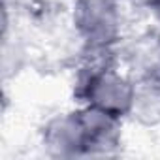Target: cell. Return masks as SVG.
I'll return each mask as SVG.
<instances>
[{
	"label": "cell",
	"instance_id": "1",
	"mask_svg": "<svg viewBox=\"0 0 160 160\" xmlns=\"http://www.w3.org/2000/svg\"><path fill=\"white\" fill-rule=\"evenodd\" d=\"M94 60L81 70L77 81V96L83 106H92L119 119H128L134 96L136 79L121 72L115 62L108 60L111 51H89Z\"/></svg>",
	"mask_w": 160,
	"mask_h": 160
},
{
	"label": "cell",
	"instance_id": "2",
	"mask_svg": "<svg viewBox=\"0 0 160 160\" xmlns=\"http://www.w3.org/2000/svg\"><path fill=\"white\" fill-rule=\"evenodd\" d=\"M72 25L87 51H113L122 36L119 0H73Z\"/></svg>",
	"mask_w": 160,
	"mask_h": 160
},
{
	"label": "cell",
	"instance_id": "3",
	"mask_svg": "<svg viewBox=\"0 0 160 160\" xmlns=\"http://www.w3.org/2000/svg\"><path fill=\"white\" fill-rule=\"evenodd\" d=\"M85 134V156H111L122 145V119L92 106L77 109Z\"/></svg>",
	"mask_w": 160,
	"mask_h": 160
},
{
	"label": "cell",
	"instance_id": "4",
	"mask_svg": "<svg viewBox=\"0 0 160 160\" xmlns=\"http://www.w3.org/2000/svg\"><path fill=\"white\" fill-rule=\"evenodd\" d=\"M42 145L49 156L79 158L85 156V134L79 111H66L51 117L42 130Z\"/></svg>",
	"mask_w": 160,
	"mask_h": 160
},
{
	"label": "cell",
	"instance_id": "5",
	"mask_svg": "<svg viewBox=\"0 0 160 160\" xmlns=\"http://www.w3.org/2000/svg\"><path fill=\"white\" fill-rule=\"evenodd\" d=\"M128 119L145 128L160 124V81L136 79V96Z\"/></svg>",
	"mask_w": 160,
	"mask_h": 160
},
{
	"label": "cell",
	"instance_id": "6",
	"mask_svg": "<svg viewBox=\"0 0 160 160\" xmlns=\"http://www.w3.org/2000/svg\"><path fill=\"white\" fill-rule=\"evenodd\" d=\"M130 75L134 79H156L160 81V38H141L128 51Z\"/></svg>",
	"mask_w": 160,
	"mask_h": 160
},
{
	"label": "cell",
	"instance_id": "7",
	"mask_svg": "<svg viewBox=\"0 0 160 160\" xmlns=\"http://www.w3.org/2000/svg\"><path fill=\"white\" fill-rule=\"evenodd\" d=\"M130 2H134V4H138V6H141V8H145V10H151L158 0H130Z\"/></svg>",
	"mask_w": 160,
	"mask_h": 160
},
{
	"label": "cell",
	"instance_id": "8",
	"mask_svg": "<svg viewBox=\"0 0 160 160\" xmlns=\"http://www.w3.org/2000/svg\"><path fill=\"white\" fill-rule=\"evenodd\" d=\"M149 12L152 13V19H154V21L158 23V27H160V0H158V2H156V4L149 10Z\"/></svg>",
	"mask_w": 160,
	"mask_h": 160
}]
</instances>
